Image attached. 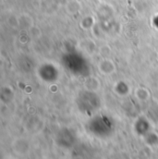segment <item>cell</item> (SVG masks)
<instances>
[{
	"label": "cell",
	"mask_w": 158,
	"mask_h": 159,
	"mask_svg": "<svg viewBox=\"0 0 158 159\" xmlns=\"http://www.w3.org/2000/svg\"><path fill=\"white\" fill-rule=\"evenodd\" d=\"M101 102L98 95L91 90L81 92L77 98V106L80 112L92 114L100 107Z\"/></svg>",
	"instance_id": "2"
},
{
	"label": "cell",
	"mask_w": 158,
	"mask_h": 159,
	"mask_svg": "<svg viewBox=\"0 0 158 159\" xmlns=\"http://www.w3.org/2000/svg\"><path fill=\"white\" fill-rule=\"evenodd\" d=\"M39 70L47 72L45 74H41L40 75V77L44 81L52 82V81H55L56 80V78H57V76L53 75V74H50V73H56V74H57V70L55 68V66L53 64H43V65H42V67L40 68Z\"/></svg>",
	"instance_id": "4"
},
{
	"label": "cell",
	"mask_w": 158,
	"mask_h": 159,
	"mask_svg": "<svg viewBox=\"0 0 158 159\" xmlns=\"http://www.w3.org/2000/svg\"><path fill=\"white\" fill-rule=\"evenodd\" d=\"M56 141L59 146L63 148H70L75 143V135L70 129L65 128L58 131Z\"/></svg>",
	"instance_id": "3"
},
{
	"label": "cell",
	"mask_w": 158,
	"mask_h": 159,
	"mask_svg": "<svg viewBox=\"0 0 158 159\" xmlns=\"http://www.w3.org/2000/svg\"><path fill=\"white\" fill-rule=\"evenodd\" d=\"M149 122L144 119H140L135 123V130L140 135H146L149 131Z\"/></svg>",
	"instance_id": "6"
},
{
	"label": "cell",
	"mask_w": 158,
	"mask_h": 159,
	"mask_svg": "<svg viewBox=\"0 0 158 159\" xmlns=\"http://www.w3.org/2000/svg\"><path fill=\"white\" fill-rule=\"evenodd\" d=\"M107 69H109L110 71L112 72L113 69H114V64L111 61H109V60H105V61H103L101 63L100 70H102V72H105V74H109V71H108Z\"/></svg>",
	"instance_id": "7"
},
{
	"label": "cell",
	"mask_w": 158,
	"mask_h": 159,
	"mask_svg": "<svg viewBox=\"0 0 158 159\" xmlns=\"http://www.w3.org/2000/svg\"><path fill=\"white\" fill-rule=\"evenodd\" d=\"M87 129L91 134L96 137L106 138L112 134L114 130V123L110 118L99 115L90 119L87 123Z\"/></svg>",
	"instance_id": "1"
},
{
	"label": "cell",
	"mask_w": 158,
	"mask_h": 159,
	"mask_svg": "<svg viewBox=\"0 0 158 159\" xmlns=\"http://www.w3.org/2000/svg\"><path fill=\"white\" fill-rule=\"evenodd\" d=\"M12 148L19 156H24L30 151V143L25 139H18L13 143Z\"/></svg>",
	"instance_id": "5"
}]
</instances>
